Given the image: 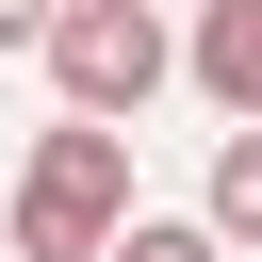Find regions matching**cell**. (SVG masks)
<instances>
[{
    "label": "cell",
    "instance_id": "1",
    "mask_svg": "<svg viewBox=\"0 0 262 262\" xmlns=\"http://www.w3.org/2000/svg\"><path fill=\"white\" fill-rule=\"evenodd\" d=\"M115 213H131V131L115 115L33 131V164H16V262H98Z\"/></svg>",
    "mask_w": 262,
    "mask_h": 262
},
{
    "label": "cell",
    "instance_id": "4",
    "mask_svg": "<svg viewBox=\"0 0 262 262\" xmlns=\"http://www.w3.org/2000/svg\"><path fill=\"white\" fill-rule=\"evenodd\" d=\"M196 229H213L229 262L262 246V115H229V147H213V196H196Z\"/></svg>",
    "mask_w": 262,
    "mask_h": 262
},
{
    "label": "cell",
    "instance_id": "6",
    "mask_svg": "<svg viewBox=\"0 0 262 262\" xmlns=\"http://www.w3.org/2000/svg\"><path fill=\"white\" fill-rule=\"evenodd\" d=\"M33 16H49V0H0V49H33Z\"/></svg>",
    "mask_w": 262,
    "mask_h": 262
},
{
    "label": "cell",
    "instance_id": "5",
    "mask_svg": "<svg viewBox=\"0 0 262 262\" xmlns=\"http://www.w3.org/2000/svg\"><path fill=\"white\" fill-rule=\"evenodd\" d=\"M98 262H229V246H213V229H196V213H147V196H131V213H115V246H98Z\"/></svg>",
    "mask_w": 262,
    "mask_h": 262
},
{
    "label": "cell",
    "instance_id": "3",
    "mask_svg": "<svg viewBox=\"0 0 262 262\" xmlns=\"http://www.w3.org/2000/svg\"><path fill=\"white\" fill-rule=\"evenodd\" d=\"M180 66H196L213 115H262V0H196V49Z\"/></svg>",
    "mask_w": 262,
    "mask_h": 262
},
{
    "label": "cell",
    "instance_id": "2",
    "mask_svg": "<svg viewBox=\"0 0 262 262\" xmlns=\"http://www.w3.org/2000/svg\"><path fill=\"white\" fill-rule=\"evenodd\" d=\"M33 49H49V82H66V115H115V131H131V115L164 98V66H180L164 0H49Z\"/></svg>",
    "mask_w": 262,
    "mask_h": 262
}]
</instances>
